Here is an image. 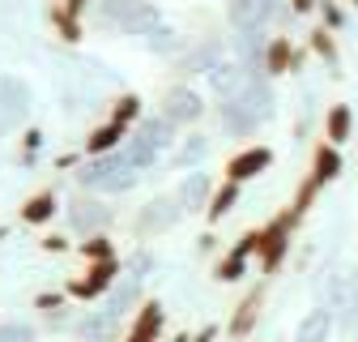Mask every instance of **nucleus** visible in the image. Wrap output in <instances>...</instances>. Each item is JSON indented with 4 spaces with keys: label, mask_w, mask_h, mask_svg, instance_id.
<instances>
[{
    "label": "nucleus",
    "mask_w": 358,
    "mask_h": 342,
    "mask_svg": "<svg viewBox=\"0 0 358 342\" xmlns=\"http://www.w3.org/2000/svg\"><path fill=\"white\" fill-rule=\"evenodd\" d=\"M60 210H64V201H60L56 189H38V193H30L17 205V223L22 227H52V219H56Z\"/></svg>",
    "instance_id": "f3484780"
},
{
    "label": "nucleus",
    "mask_w": 358,
    "mask_h": 342,
    "mask_svg": "<svg viewBox=\"0 0 358 342\" xmlns=\"http://www.w3.org/2000/svg\"><path fill=\"white\" fill-rule=\"evenodd\" d=\"M0 338L5 342H38V329L30 321H0Z\"/></svg>",
    "instance_id": "58836bf2"
},
{
    "label": "nucleus",
    "mask_w": 358,
    "mask_h": 342,
    "mask_svg": "<svg viewBox=\"0 0 358 342\" xmlns=\"http://www.w3.org/2000/svg\"><path fill=\"white\" fill-rule=\"evenodd\" d=\"M337 321H341V329H345V334H358V270L350 274V308H345Z\"/></svg>",
    "instance_id": "a19ab883"
},
{
    "label": "nucleus",
    "mask_w": 358,
    "mask_h": 342,
    "mask_svg": "<svg viewBox=\"0 0 358 342\" xmlns=\"http://www.w3.org/2000/svg\"><path fill=\"white\" fill-rule=\"evenodd\" d=\"M248 270H252V256L243 252V248H227V252H217V261H213V282H243L248 278Z\"/></svg>",
    "instance_id": "a878e982"
},
{
    "label": "nucleus",
    "mask_w": 358,
    "mask_h": 342,
    "mask_svg": "<svg viewBox=\"0 0 358 342\" xmlns=\"http://www.w3.org/2000/svg\"><path fill=\"white\" fill-rule=\"evenodd\" d=\"M94 5H99V0H60V9H64V13H73V18H85Z\"/></svg>",
    "instance_id": "a18cd8bd"
},
{
    "label": "nucleus",
    "mask_w": 358,
    "mask_h": 342,
    "mask_svg": "<svg viewBox=\"0 0 358 342\" xmlns=\"http://www.w3.org/2000/svg\"><path fill=\"white\" fill-rule=\"evenodd\" d=\"M73 176H77V189H81V193L124 197V193L137 189L141 171H132V167L124 163V154H120V150H111V154H99V158H81V167L73 171Z\"/></svg>",
    "instance_id": "f257e3e1"
},
{
    "label": "nucleus",
    "mask_w": 358,
    "mask_h": 342,
    "mask_svg": "<svg viewBox=\"0 0 358 342\" xmlns=\"http://www.w3.org/2000/svg\"><path fill=\"white\" fill-rule=\"evenodd\" d=\"M278 9H282V0H227V26L231 30H256V26L268 30Z\"/></svg>",
    "instance_id": "4468645a"
},
{
    "label": "nucleus",
    "mask_w": 358,
    "mask_h": 342,
    "mask_svg": "<svg viewBox=\"0 0 358 342\" xmlns=\"http://www.w3.org/2000/svg\"><path fill=\"white\" fill-rule=\"evenodd\" d=\"M341 171H345V158H341V146H333V142H316V146H311V171H307V176L311 180H316L320 189L324 184H333V180H341Z\"/></svg>",
    "instance_id": "6ab92c4d"
},
{
    "label": "nucleus",
    "mask_w": 358,
    "mask_h": 342,
    "mask_svg": "<svg viewBox=\"0 0 358 342\" xmlns=\"http://www.w3.org/2000/svg\"><path fill=\"white\" fill-rule=\"evenodd\" d=\"M162 329H166V308L162 299H141L132 321L124 325L120 342H162Z\"/></svg>",
    "instance_id": "f8f14e48"
},
{
    "label": "nucleus",
    "mask_w": 358,
    "mask_h": 342,
    "mask_svg": "<svg viewBox=\"0 0 358 342\" xmlns=\"http://www.w3.org/2000/svg\"><path fill=\"white\" fill-rule=\"evenodd\" d=\"M192 334H171V338H162V342H188Z\"/></svg>",
    "instance_id": "8fccbe9b"
},
{
    "label": "nucleus",
    "mask_w": 358,
    "mask_h": 342,
    "mask_svg": "<svg viewBox=\"0 0 358 342\" xmlns=\"http://www.w3.org/2000/svg\"><path fill=\"white\" fill-rule=\"evenodd\" d=\"M179 219H184V210H179L175 193L166 197H150L137 205V214H132V235L137 240H154V235H166L179 227Z\"/></svg>",
    "instance_id": "423d86ee"
},
{
    "label": "nucleus",
    "mask_w": 358,
    "mask_h": 342,
    "mask_svg": "<svg viewBox=\"0 0 358 342\" xmlns=\"http://www.w3.org/2000/svg\"><path fill=\"white\" fill-rule=\"evenodd\" d=\"M158 111H162L175 128H192V124L205 120L209 99L196 90V86H188V81H171L166 90H162V99H158Z\"/></svg>",
    "instance_id": "39448f33"
},
{
    "label": "nucleus",
    "mask_w": 358,
    "mask_h": 342,
    "mask_svg": "<svg viewBox=\"0 0 358 342\" xmlns=\"http://www.w3.org/2000/svg\"><path fill=\"white\" fill-rule=\"evenodd\" d=\"M64 223H69V231L77 235V240H85V235H99V231H111V223H115V210L107 205V197H99V193H73L69 201H64Z\"/></svg>",
    "instance_id": "7ed1b4c3"
},
{
    "label": "nucleus",
    "mask_w": 358,
    "mask_h": 342,
    "mask_svg": "<svg viewBox=\"0 0 358 342\" xmlns=\"http://www.w3.org/2000/svg\"><path fill=\"white\" fill-rule=\"evenodd\" d=\"M141 0H99L94 5V18H99V26H107V30H120L128 18H132V9H137Z\"/></svg>",
    "instance_id": "473e14b6"
},
{
    "label": "nucleus",
    "mask_w": 358,
    "mask_h": 342,
    "mask_svg": "<svg viewBox=\"0 0 358 342\" xmlns=\"http://www.w3.org/2000/svg\"><path fill=\"white\" fill-rule=\"evenodd\" d=\"M333 329H337V313L324 308V304H316V308H307L303 321L294 325V342H329Z\"/></svg>",
    "instance_id": "412c9836"
},
{
    "label": "nucleus",
    "mask_w": 358,
    "mask_h": 342,
    "mask_svg": "<svg viewBox=\"0 0 358 342\" xmlns=\"http://www.w3.org/2000/svg\"><path fill=\"white\" fill-rule=\"evenodd\" d=\"M316 18H320V26L333 30V34L345 30V9H341V0H320V5H316Z\"/></svg>",
    "instance_id": "e433bc0d"
},
{
    "label": "nucleus",
    "mask_w": 358,
    "mask_h": 342,
    "mask_svg": "<svg viewBox=\"0 0 358 342\" xmlns=\"http://www.w3.org/2000/svg\"><path fill=\"white\" fill-rule=\"evenodd\" d=\"M107 120H115V124H124V128H137V124L145 120V99H141V95H132V90L115 95V99H111Z\"/></svg>",
    "instance_id": "cd10ccee"
},
{
    "label": "nucleus",
    "mask_w": 358,
    "mask_h": 342,
    "mask_svg": "<svg viewBox=\"0 0 358 342\" xmlns=\"http://www.w3.org/2000/svg\"><path fill=\"white\" fill-rule=\"evenodd\" d=\"M307 64V48H299V43L290 34H268L264 43V77H286V73H303Z\"/></svg>",
    "instance_id": "9d476101"
},
{
    "label": "nucleus",
    "mask_w": 358,
    "mask_h": 342,
    "mask_svg": "<svg viewBox=\"0 0 358 342\" xmlns=\"http://www.w3.org/2000/svg\"><path fill=\"white\" fill-rule=\"evenodd\" d=\"M294 231H299V223L290 219V210H278L268 223H260V252H256V266H260L264 282H268V278H278V270L290 261Z\"/></svg>",
    "instance_id": "f03ea898"
},
{
    "label": "nucleus",
    "mask_w": 358,
    "mask_h": 342,
    "mask_svg": "<svg viewBox=\"0 0 358 342\" xmlns=\"http://www.w3.org/2000/svg\"><path fill=\"white\" fill-rule=\"evenodd\" d=\"M213 116H217V128H222V137H239L243 146L260 133V116H252L239 99H222V103H213Z\"/></svg>",
    "instance_id": "ddd939ff"
},
{
    "label": "nucleus",
    "mask_w": 358,
    "mask_h": 342,
    "mask_svg": "<svg viewBox=\"0 0 358 342\" xmlns=\"http://www.w3.org/2000/svg\"><path fill=\"white\" fill-rule=\"evenodd\" d=\"M345 5H358V0H345Z\"/></svg>",
    "instance_id": "603ef678"
},
{
    "label": "nucleus",
    "mask_w": 358,
    "mask_h": 342,
    "mask_svg": "<svg viewBox=\"0 0 358 342\" xmlns=\"http://www.w3.org/2000/svg\"><path fill=\"white\" fill-rule=\"evenodd\" d=\"M235 248H243V252L252 256V261H256V252H260V227H248V231L235 240Z\"/></svg>",
    "instance_id": "37998d69"
},
{
    "label": "nucleus",
    "mask_w": 358,
    "mask_h": 342,
    "mask_svg": "<svg viewBox=\"0 0 358 342\" xmlns=\"http://www.w3.org/2000/svg\"><path fill=\"white\" fill-rule=\"evenodd\" d=\"M320 137L333 142V146H345V142L354 137V107H350V103H333V107H324Z\"/></svg>",
    "instance_id": "5701e85b"
},
{
    "label": "nucleus",
    "mask_w": 358,
    "mask_h": 342,
    "mask_svg": "<svg viewBox=\"0 0 358 342\" xmlns=\"http://www.w3.org/2000/svg\"><path fill=\"white\" fill-rule=\"evenodd\" d=\"M132 133V128H124V124H115V120H103V124H94L85 133V142H81V154L85 158H99V154H111V150H120L124 146V137Z\"/></svg>",
    "instance_id": "aec40b11"
},
{
    "label": "nucleus",
    "mask_w": 358,
    "mask_h": 342,
    "mask_svg": "<svg viewBox=\"0 0 358 342\" xmlns=\"http://www.w3.org/2000/svg\"><path fill=\"white\" fill-rule=\"evenodd\" d=\"M307 52H316L320 60H324V69H341V48H337V34L333 30H324V26H316V30H307Z\"/></svg>",
    "instance_id": "c756f323"
},
{
    "label": "nucleus",
    "mask_w": 358,
    "mask_h": 342,
    "mask_svg": "<svg viewBox=\"0 0 358 342\" xmlns=\"http://www.w3.org/2000/svg\"><path fill=\"white\" fill-rule=\"evenodd\" d=\"M217 248H222V244H217V235H213V231H205V235L196 240V252H201V256H213Z\"/></svg>",
    "instance_id": "de8ad7c7"
},
{
    "label": "nucleus",
    "mask_w": 358,
    "mask_h": 342,
    "mask_svg": "<svg viewBox=\"0 0 358 342\" xmlns=\"http://www.w3.org/2000/svg\"><path fill=\"white\" fill-rule=\"evenodd\" d=\"M248 77H252V73H248L235 56H227V60H217V64L205 73V86H209L213 103H222V99H239L243 86H248Z\"/></svg>",
    "instance_id": "2eb2a0df"
},
{
    "label": "nucleus",
    "mask_w": 358,
    "mask_h": 342,
    "mask_svg": "<svg viewBox=\"0 0 358 342\" xmlns=\"http://www.w3.org/2000/svg\"><path fill=\"white\" fill-rule=\"evenodd\" d=\"M239 197H243V184H235V180H217V189H213V197H209V205H205V223L217 227V223L239 205Z\"/></svg>",
    "instance_id": "bb28decb"
},
{
    "label": "nucleus",
    "mask_w": 358,
    "mask_h": 342,
    "mask_svg": "<svg viewBox=\"0 0 358 342\" xmlns=\"http://www.w3.org/2000/svg\"><path fill=\"white\" fill-rule=\"evenodd\" d=\"M227 56H231V43L222 39V34H209V39H201V43H188V48L175 56V77H179V81L205 77L217 60H227Z\"/></svg>",
    "instance_id": "0eeeda50"
},
{
    "label": "nucleus",
    "mask_w": 358,
    "mask_h": 342,
    "mask_svg": "<svg viewBox=\"0 0 358 342\" xmlns=\"http://www.w3.org/2000/svg\"><path fill=\"white\" fill-rule=\"evenodd\" d=\"M38 248L48 252V256H60V252H69V248H73V240H69V235H60V231H48V235L38 240Z\"/></svg>",
    "instance_id": "79ce46f5"
},
{
    "label": "nucleus",
    "mask_w": 358,
    "mask_h": 342,
    "mask_svg": "<svg viewBox=\"0 0 358 342\" xmlns=\"http://www.w3.org/2000/svg\"><path fill=\"white\" fill-rule=\"evenodd\" d=\"M350 342H358V334H350Z\"/></svg>",
    "instance_id": "3c124183"
},
{
    "label": "nucleus",
    "mask_w": 358,
    "mask_h": 342,
    "mask_svg": "<svg viewBox=\"0 0 358 342\" xmlns=\"http://www.w3.org/2000/svg\"><path fill=\"white\" fill-rule=\"evenodd\" d=\"M264 299H268V287H264V282H256L252 291H243V299L235 304V313H231V321H227V338H231V342H248V338L256 334L260 313H264Z\"/></svg>",
    "instance_id": "9b49d317"
},
{
    "label": "nucleus",
    "mask_w": 358,
    "mask_h": 342,
    "mask_svg": "<svg viewBox=\"0 0 358 342\" xmlns=\"http://www.w3.org/2000/svg\"><path fill=\"white\" fill-rule=\"evenodd\" d=\"M273 146H264V142H248V146H239L231 158H227V167H222V180H235V184H252V180H260L268 167H273Z\"/></svg>",
    "instance_id": "1a4fd4ad"
},
{
    "label": "nucleus",
    "mask_w": 358,
    "mask_h": 342,
    "mask_svg": "<svg viewBox=\"0 0 358 342\" xmlns=\"http://www.w3.org/2000/svg\"><path fill=\"white\" fill-rule=\"evenodd\" d=\"M0 342H5V338H0Z\"/></svg>",
    "instance_id": "864d4df0"
},
{
    "label": "nucleus",
    "mask_w": 358,
    "mask_h": 342,
    "mask_svg": "<svg viewBox=\"0 0 358 342\" xmlns=\"http://www.w3.org/2000/svg\"><path fill=\"white\" fill-rule=\"evenodd\" d=\"M43 154V128H26L22 133V146H17V163L22 167H34Z\"/></svg>",
    "instance_id": "4c0bfd02"
},
{
    "label": "nucleus",
    "mask_w": 358,
    "mask_h": 342,
    "mask_svg": "<svg viewBox=\"0 0 358 342\" xmlns=\"http://www.w3.org/2000/svg\"><path fill=\"white\" fill-rule=\"evenodd\" d=\"M81 158H85L81 150H64V154H56V163H52V167H56V171H77V167H81Z\"/></svg>",
    "instance_id": "c03bdc74"
},
{
    "label": "nucleus",
    "mask_w": 358,
    "mask_h": 342,
    "mask_svg": "<svg viewBox=\"0 0 358 342\" xmlns=\"http://www.w3.org/2000/svg\"><path fill=\"white\" fill-rule=\"evenodd\" d=\"M124 321H128V313H120L115 304H107V308H85L81 317H73V338L77 342H115L120 334H124Z\"/></svg>",
    "instance_id": "6e6552de"
},
{
    "label": "nucleus",
    "mask_w": 358,
    "mask_h": 342,
    "mask_svg": "<svg viewBox=\"0 0 358 342\" xmlns=\"http://www.w3.org/2000/svg\"><path fill=\"white\" fill-rule=\"evenodd\" d=\"M141 299H145V282H141V278L120 274V278H115V287H111V299H107V304H115L120 313H137Z\"/></svg>",
    "instance_id": "7c9ffc66"
},
{
    "label": "nucleus",
    "mask_w": 358,
    "mask_h": 342,
    "mask_svg": "<svg viewBox=\"0 0 358 342\" xmlns=\"http://www.w3.org/2000/svg\"><path fill=\"white\" fill-rule=\"evenodd\" d=\"M217 334H222L217 325H201V329H196V334H192L188 342H217Z\"/></svg>",
    "instance_id": "09e8293b"
},
{
    "label": "nucleus",
    "mask_w": 358,
    "mask_h": 342,
    "mask_svg": "<svg viewBox=\"0 0 358 342\" xmlns=\"http://www.w3.org/2000/svg\"><path fill=\"white\" fill-rule=\"evenodd\" d=\"M316 5H320V0H286V9L294 18H311V13H316Z\"/></svg>",
    "instance_id": "49530a36"
},
{
    "label": "nucleus",
    "mask_w": 358,
    "mask_h": 342,
    "mask_svg": "<svg viewBox=\"0 0 358 342\" xmlns=\"http://www.w3.org/2000/svg\"><path fill=\"white\" fill-rule=\"evenodd\" d=\"M239 103H243L252 116H260V120H273V111H278V90H273V77L252 73V77H248V86H243V95H239Z\"/></svg>",
    "instance_id": "a211bd4d"
},
{
    "label": "nucleus",
    "mask_w": 358,
    "mask_h": 342,
    "mask_svg": "<svg viewBox=\"0 0 358 342\" xmlns=\"http://www.w3.org/2000/svg\"><path fill=\"white\" fill-rule=\"evenodd\" d=\"M137 128H141V133H145V137H150V142H154V146H158L162 154H166V150H175V142H179V133H184V128H175V124H171V120H166L162 111H154V116H145V120H141Z\"/></svg>",
    "instance_id": "c85d7f7f"
},
{
    "label": "nucleus",
    "mask_w": 358,
    "mask_h": 342,
    "mask_svg": "<svg viewBox=\"0 0 358 342\" xmlns=\"http://www.w3.org/2000/svg\"><path fill=\"white\" fill-rule=\"evenodd\" d=\"M316 197H320V184L311 180V176H303L299 189H294V197H290V205H286V210H290V219H294L299 227H303V219L311 214V205H316Z\"/></svg>",
    "instance_id": "72a5a7b5"
},
{
    "label": "nucleus",
    "mask_w": 358,
    "mask_h": 342,
    "mask_svg": "<svg viewBox=\"0 0 358 342\" xmlns=\"http://www.w3.org/2000/svg\"><path fill=\"white\" fill-rule=\"evenodd\" d=\"M120 154H124V163L132 167V171H154L158 163H162V150L141 133V128H132V133L124 137V146H120Z\"/></svg>",
    "instance_id": "4be33fe9"
},
{
    "label": "nucleus",
    "mask_w": 358,
    "mask_h": 342,
    "mask_svg": "<svg viewBox=\"0 0 358 342\" xmlns=\"http://www.w3.org/2000/svg\"><path fill=\"white\" fill-rule=\"evenodd\" d=\"M209 150H213V137H209V133H196V128H192L188 137L175 142V167H179V171H196V167L209 158Z\"/></svg>",
    "instance_id": "393cba45"
},
{
    "label": "nucleus",
    "mask_w": 358,
    "mask_h": 342,
    "mask_svg": "<svg viewBox=\"0 0 358 342\" xmlns=\"http://www.w3.org/2000/svg\"><path fill=\"white\" fill-rule=\"evenodd\" d=\"M73 248H77V256H81L85 266H90V261H111V256H120V248H115L111 231H99V235H85V240H77Z\"/></svg>",
    "instance_id": "2f4dec72"
},
{
    "label": "nucleus",
    "mask_w": 358,
    "mask_h": 342,
    "mask_svg": "<svg viewBox=\"0 0 358 342\" xmlns=\"http://www.w3.org/2000/svg\"><path fill=\"white\" fill-rule=\"evenodd\" d=\"M213 189H217V180L209 176V171L196 167V171H184V180L175 184V201H179V210H184V214H205Z\"/></svg>",
    "instance_id": "dca6fc26"
},
{
    "label": "nucleus",
    "mask_w": 358,
    "mask_h": 342,
    "mask_svg": "<svg viewBox=\"0 0 358 342\" xmlns=\"http://www.w3.org/2000/svg\"><path fill=\"white\" fill-rule=\"evenodd\" d=\"M48 22H52V30H56L64 43H81V39H85V18H73V13H64L60 5L48 9Z\"/></svg>",
    "instance_id": "f704fd0d"
},
{
    "label": "nucleus",
    "mask_w": 358,
    "mask_h": 342,
    "mask_svg": "<svg viewBox=\"0 0 358 342\" xmlns=\"http://www.w3.org/2000/svg\"><path fill=\"white\" fill-rule=\"evenodd\" d=\"M120 274H124V261H120V256H111V261H90L81 274H73V278L64 282V295L73 299V304H94V299L111 295V287H115Z\"/></svg>",
    "instance_id": "20e7f679"
},
{
    "label": "nucleus",
    "mask_w": 358,
    "mask_h": 342,
    "mask_svg": "<svg viewBox=\"0 0 358 342\" xmlns=\"http://www.w3.org/2000/svg\"><path fill=\"white\" fill-rule=\"evenodd\" d=\"M154 270H158V256H154L150 248H132V252L124 256V274H128V278H141V282H145Z\"/></svg>",
    "instance_id": "c9c22d12"
},
{
    "label": "nucleus",
    "mask_w": 358,
    "mask_h": 342,
    "mask_svg": "<svg viewBox=\"0 0 358 342\" xmlns=\"http://www.w3.org/2000/svg\"><path fill=\"white\" fill-rule=\"evenodd\" d=\"M141 43H145V52H154V56H179V52H184L188 48V34L184 30H175V26H166V22H158L154 30H145L141 34Z\"/></svg>",
    "instance_id": "b1692460"
},
{
    "label": "nucleus",
    "mask_w": 358,
    "mask_h": 342,
    "mask_svg": "<svg viewBox=\"0 0 358 342\" xmlns=\"http://www.w3.org/2000/svg\"><path fill=\"white\" fill-rule=\"evenodd\" d=\"M73 304V299L64 295V291H38L34 295V308L43 313V317H52V313H60V308H69Z\"/></svg>",
    "instance_id": "ea45409f"
}]
</instances>
